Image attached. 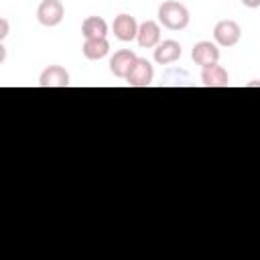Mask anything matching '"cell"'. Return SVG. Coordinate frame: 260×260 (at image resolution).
<instances>
[{
    "instance_id": "3",
    "label": "cell",
    "mask_w": 260,
    "mask_h": 260,
    "mask_svg": "<svg viewBox=\"0 0 260 260\" xmlns=\"http://www.w3.org/2000/svg\"><path fill=\"white\" fill-rule=\"evenodd\" d=\"M152 79H154V67L150 65L148 59H142V57L136 59L130 73L126 75V83L130 87H148Z\"/></svg>"
},
{
    "instance_id": "14",
    "label": "cell",
    "mask_w": 260,
    "mask_h": 260,
    "mask_svg": "<svg viewBox=\"0 0 260 260\" xmlns=\"http://www.w3.org/2000/svg\"><path fill=\"white\" fill-rule=\"evenodd\" d=\"M0 39H6V35H8V20L6 18H0Z\"/></svg>"
},
{
    "instance_id": "8",
    "label": "cell",
    "mask_w": 260,
    "mask_h": 260,
    "mask_svg": "<svg viewBox=\"0 0 260 260\" xmlns=\"http://www.w3.org/2000/svg\"><path fill=\"white\" fill-rule=\"evenodd\" d=\"M69 81V73L65 67L61 65H49L47 69H43L41 77H39V85L41 87H67Z\"/></svg>"
},
{
    "instance_id": "11",
    "label": "cell",
    "mask_w": 260,
    "mask_h": 260,
    "mask_svg": "<svg viewBox=\"0 0 260 260\" xmlns=\"http://www.w3.org/2000/svg\"><path fill=\"white\" fill-rule=\"evenodd\" d=\"M201 83L205 87H228L230 85V75H228L225 67L215 63V65L205 67L201 71Z\"/></svg>"
},
{
    "instance_id": "15",
    "label": "cell",
    "mask_w": 260,
    "mask_h": 260,
    "mask_svg": "<svg viewBox=\"0 0 260 260\" xmlns=\"http://www.w3.org/2000/svg\"><path fill=\"white\" fill-rule=\"evenodd\" d=\"M242 4L246 8H258L260 6V0H242Z\"/></svg>"
},
{
    "instance_id": "12",
    "label": "cell",
    "mask_w": 260,
    "mask_h": 260,
    "mask_svg": "<svg viewBox=\"0 0 260 260\" xmlns=\"http://www.w3.org/2000/svg\"><path fill=\"white\" fill-rule=\"evenodd\" d=\"M81 35L85 39H106V35H108V22L102 16H87L81 22Z\"/></svg>"
},
{
    "instance_id": "1",
    "label": "cell",
    "mask_w": 260,
    "mask_h": 260,
    "mask_svg": "<svg viewBox=\"0 0 260 260\" xmlns=\"http://www.w3.org/2000/svg\"><path fill=\"white\" fill-rule=\"evenodd\" d=\"M156 16H158V22H160L165 28H169V30H183V28H187V24H189V20H191L187 6L181 4V2H177V0H167V2H162V4L158 6Z\"/></svg>"
},
{
    "instance_id": "2",
    "label": "cell",
    "mask_w": 260,
    "mask_h": 260,
    "mask_svg": "<svg viewBox=\"0 0 260 260\" xmlns=\"http://www.w3.org/2000/svg\"><path fill=\"white\" fill-rule=\"evenodd\" d=\"M240 39H242V26L232 18H223L213 26V41L219 47H236Z\"/></svg>"
},
{
    "instance_id": "9",
    "label": "cell",
    "mask_w": 260,
    "mask_h": 260,
    "mask_svg": "<svg viewBox=\"0 0 260 260\" xmlns=\"http://www.w3.org/2000/svg\"><path fill=\"white\" fill-rule=\"evenodd\" d=\"M136 41L142 49H154L160 43V22H154V20L140 22Z\"/></svg>"
},
{
    "instance_id": "13",
    "label": "cell",
    "mask_w": 260,
    "mask_h": 260,
    "mask_svg": "<svg viewBox=\"0 0 260 260\" xmlns=\"http://www.w3.org/2000/svg\"><path fill=\"white\" fill-rule=\"evenodd\" d=\"M81 51H83L85 59L100 61L110 53V43H108V39H85Z\"/></svg>"
},
{
    "instance_id": "4",
    "label": "cell",
    "mask_w": 260,
    "mask_h": 260,
    "mask_svg": "<svg viewBox=\"0 0 260 260\" xmlns=\"http://www.w3.org/2000/svg\"><path fill=\"white\" fill-rule=\"evenodd\" d=\"M191 59L201 69L215 65L219 61V47H217V43H211V41H199V43H195L193 49H191Z\"/></svg>"
},
{
    "instance_id": "6",
    "label": "cell",
    "mask_w": 260,
    "mask_h": 260,
    "mask_svg": "<svg viewBox=\"0 0 260 260\" xmlns=\"http://www.w3.org/2000/svg\"><path fill=\"white\" fill-rule=\"evenodd\" d=\"M138 26H140V24H138L136 18L130 16V14H118V16L114 18V22H112L114 37H116L118 41H122V43H128V41H132V39H136Z\"/></svg>"
},
{
    "instance_id": "5",
    "label": "cell",
    "mask_w": 260,
    "mask_h": 260,
    "mask_svg": "<svg viewBox=\"0 0 260 260\" xmlns=\"http://www.w3.org/2000/svg\"><path fill=\"white\" fill-rule=\"evenodd\" d=\"M65 16V6L61 0H43L37 8V20L43 26H57Z\"/></svg>"
},
{
    "instance_id": "7",
    "label": "cell",
    "mask_w": 260,
    "mask_h": 260,
    "mask_svg": "<svg viewBox=\"0 0 260 260\" xmlns=\"http://www.w3.org/2000/svg\"><path fill=\"white\" fill-rule=\"evenodd\" d=\"M136 53L130 51V49H120L112 55L110 59V71L114 73V77H120V79H126V75L130 73L132 65L136 63Z\"/></svg>"
},
{
    "instance_id": "10",
    "label": "cell",
    "mask_w": 260,
    "mask_h": 260,
    "mask_svg": "<svg viewBox=\"0 0 260 260\" xmlns=\"http://www.w3.org/2000/svg\"><path fill=\"white\" fill-rule=\"evenodd\" d=\"M181 45L173 39H167V41H160L156 47H154V61L158 65H171L175 61L181 59Z\"/></svg>"
}]
</instances>
